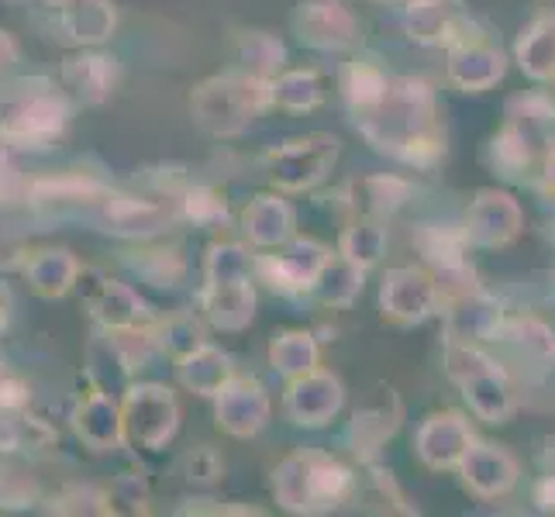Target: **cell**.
<instances>
[{"label":"cell","mask_w":555,"mask_h":517,"mask_svg":"<svg viewBox=\"0 0 555 517\" xmlns=\"http://www.w3.org/2000/svg\"><path fill=\"white\" fill-rule=\"evenodd\" d=\"M356 131L376 152L404 166L431 169L446 156L438 98L421 76H390L379 98L352 114Z\"/></svg>","instance_id":"obj_1"},{"label":"cell","mask_w":555,"mask_h":517,"mask_svg":"<svg viewBox=\"0 0 555 517\" xmlns=\"http://www.w3.org/2000/svg\"><path fill=\"white\" fill-rule=\"evenodd\" d=\"M273 493L291 514H332L356 493V476L328 452H294L276 466Z\"/></svg>","instance_id":"obj_2"},{"label":"cell","mask_w":555,"mask_h":517,"mask_svg":"<svg viewBox=\"0 0 555 517\" xmlns=\"http://www.w3.org/2000/svg\"><path fill=\"white\" fill-rule=\"evenodd\" d=\"M270 101V80L253 76L245 69L221 73L204 80L194 93H190V114L194 121L215 139H238L248 131Z\"/></svg>","instance_id":"obj_3"},{"label":"cell","mask_w":555,"mask_h":517,"mask_svg":"<svg viewBox=\"0 0 555 517\" xmlns=\"http://www.w3.org/2000/svg\"><path fill=\"white\" fill-rule=\"evenodd\" d=\"M446 373L466 397L469 411L487 425H507L518 411V390H514L511 373L496 359H490L480 345L449 341Z\"/></svg>","instance_id":"obj_4"},{"label":"cell","mask_w":555,"mask_h":517,"mask_svg":"<svg viewBox=\"0 0 555 517\" xmlns=\"http://www.w3.org/2000/svg\"><path fill=\"white\" fill-rule=\"evenodd\" d=\"M555 118V107L548 98H521L507 107V118L501 131L493 135L490 163L501 169L504 177L521 180L525 172L539 166L542 152L548 145V121Z\"/></svg>","instance_id":"obj_5"},{"label":"cell","mask_w":555,"mask_h":517,"mask_svg":"<svg viewBox=\"0 0 555 517\" xmlns=\"http://www.w3.org/2000/svg\"><path fill=\"white\" fill-rule=\"evenodd\" d=\"M69 125V101L55 87L38 83L0 107V142L8 148H49Z\"/></svg>","instance_id":"obj_6"},{"label":"cell","mask_w":555,"mask_h":517,"mask_svg":"<svg viewBox=\"0 0 555 517\" xmlns=\"http://www.w3.org/2000/svg\"><path fill=\"white\" fill-rule=\"evenodd\" d=\"M338 152L341 142L335 135H324V131L304 139H286L266 152V172L280 190L300 194V190H314L318 183L328 180V172L338 163Z\"/></svg>","instance_id":"obj_7"},{"label":"cell","mask_w":555,"mask_h":517,"mask_svg":"<svg viewBox=\"0 0 555 517\" xmlns=\"http://www.w3.org/2000/svg\"><path fill=\"white\" fill-rule=\"evenodd\" d=\"M121 421L128 442L159 452L173 442L180 428V404L163 383H139V387H128L121 400Z\"/></svg>","instance_id":"obj_8"},{"label":"cell","mask_w":555,"mask_h":517,"mask_svg":"<svg viewBox=\"0 0 555 517\" xmlns=\"http://www.w3.org/2000/svg\"><path fill=\"white\" fill-rule=\"evenodd\" d=\"M463 238L473 248H507L525 232V207L507 190L483 186L466 207L463 218Z\"/></svg>","instance_id":"obj_9"},{"label":"cell","mask_w":555,"mask_h":517,"mask_svg":"<svg viewBox=\"0 0 555 517\" xmlns=\"http://www.w3.org/2000/svg\"><path fill=\"white\" fill-rule=\"evenodd\" d=\"M442 311V286L428 266H397L383 273L379 314L393 324H421Z\"/></svg>","instance_id":"obj_10"},{"label":"cell","mask_w":555,"mask_h":517,"mask_svg":"<svg viewBox=\"0 0 555 517\" xmlns=\"http://www.w3.org/2000/svg\"><path fill=\"white\" fill-rule=\"evenodd\" d=\"M332 259V248L314 238H291L283 242L280 256L253 259V276H259L280 297H311V286L324 262Z\"/></svg>","instance_id":"obj_11"},{"label":"cell","mask_w":555,"mask_h":517,"mask_svg":"<svg viewBox=\"0 0 555 517\" xmlns=\"http://www.w3.org/2000/svg\"><path fill=\"white\" fill-rule=\"evenodd\" d=\"M294 31L304 46L318 52H356L362 46V25L341 0H300L294 11Z\"/></svg>","instance_id":"obj_12"},{"label":"cell","mask_w":555,"mask_h":517,"mask_svg":"<svg viewBox=\"0 0 555 517\" xmlns=\"http://www.w3.org/2000/svg\"><path fill=\"white\" fill-rule=\"evenodd\" d=\"M93 218L111 235L121 238H152L166 232L169 224L180 218L177 201H149V197H135V194H114L107 190L104 201L93 207Z\"/></svg>","instance_id":"obj_13"},{"label":"cell","mask_w":555,"mask_h":517,"mask_svg":"<svg viewBox=\"0 0 555 517\" xmlns=\"http://www.w3.org/2000/svg\"><path fill=\"white\" fill-rule=\"evenodd\" d=\"M446 52V76L463 93H487L507 76V52L480 31L463 35Z\"/></svg>","instance_id":"obj_14"},{"label":"cell","mask_w":555,"mask_h":517,"mask_svg":"<svg viewBox=\"0 0 555 517\" xmlns=\"http://www.w3.org/2000/svg\"><path fill=\"white\" fill-rule=\"evenodd\" d=\"M476 442V428L463 411H435L421 421L414 435V455L431 473H455L463 455Z\"/></svg>","instance_id":"obj_15"},{"label":"cell","mask_w":555,"mask_h":517,"mask_svg":"<svg viewBox=\"0 0 555 517\" xmlns=\"http://www.w3.org/2000/svg\"><path fill=\"white\" fill-rule=\"evenodd\" d=\"M341 404H346V387H341V379L335 373L321 366L304 376H294L286 383V393H283V411L300 428L332 425Z\"/></svg>","instance_id":"obj_16"},{"label":"cell","mask_w":555,"mask_h":517,"mask_svg":"<svg viewBox=\"0 0 555 517\" xmlns=\"http://www.w3.org/2000/svg\"><path fill=\"white\" fill-rule=\"evenodd\" d=\"M455 473L476 501H501V496H507L514 487H518L521 463L511 449L476 438L469 452L463 455V463L455 466Z\"/></svg>","instance_id":"obj_17"},{"label":"cell","mask_w":555,"mask_h":517,"mask_svg":"<svg viewBox=\"0 0 555 517\" xmlns=\"http://www.w3.org/2000/svg\"><path fill=\"white\" fill-rule=\"evenodd\" d=\"M270 393L256 376H232L224 387L215 393V414L218 428L228 431L232 438H253L266 428L270 421Z\"/></svg>","instance_id":"obj_18"},{"label":"cell","mask_w":555,"mask_h":517,"mask_svg":"<svg viewBox=\"0 0 555 517\" xmlns=\"http://www.w3.org/2000/svg\"><path fill=\"white\" fill-rule=\"evenodd\" d=\"M404 28L417 46L449 49L473 31V17L463 0H404Z\"/></svg>","instance_id":"obj_19"},{"label":"cell","mask_w":555,"mask_h":517,"mask_svg":"<svg viewBox=\"0 0 555 517\" xmlns=\"http://www.w3.org/2000/svg\"><path fill=\"white\" fill-rule=\"evenodd\" d=\"M446 314H449V341H469V345H480V341H493L501 335V324H504V311L501 303L493 297H487L483 290H463L449 297L446 303Z\"/></svg>","instance_id":"obj_20"},{"label":"cell","mask_w":555,"mask_h":517,"mask_svg":"<svg viewBox=\"0 0 555 517\" xmlns=\"http://www.w3.org/2000/svg\"><path fill=\"white\" fill-rule=\"evenodd\" d=\"M107 183L98 177H87V172H60V177H38L28 183L25 201L42 207V210H83V207H98L107 194Z\"/></svg>","instance_id":"obj_21"},{"label":"cell","mask_w":555,"mask_h":517,"mask_svg":"<svg viewBox=\"0 0 555 517\" xmlns=\"http://www.w3.org/2000/svg\"><path fill=\"white\" fill-rule=\"evenodd\" d=\"M90 280H93V286H87V303H90L93 321H98L104 332L135 328V324L152 321L149 303L131 290L128 283L104 280L101 273H90Z\"/></svg>","instance_id":"obj_22"},{"label":"cell","mask_w":555,"mask_h":517,"mask_svg":"<svg viewBox=\"0 0 555 517\" xmlns=\"http://www.w3.org/2000/svg\"><path fill=\"white\" fill-rule=\"evenodd\" d=\"M73 428L80 435V442L93 452H114L125 442V421L121 404L107 390H93L83 397L73 411Z\"/></svg>","instance_id":"obj_23"},{"label":"cell","mask_w":555,"mask_h":517,"mask_svg":"<svg viewBox=\"0 0 555 517\" xmlns=\"http://www.w3.org/2000/svg\"><path fill=\"white\" fill-rule=\"evenodd\" d=\"M63 87L73 90V98L80 104H104L111 101L114 87H118V63L101 52H76L63 60Z\"/></svg>","instance_id":"obj_24"},{"label":"cell","mask_w":555,"mask_h":517,"mask_svg":"<svg viewBox=\"0 0 555 517\" xmlns=\"http://www.w3.org/2000/svg\"><path fill=\"white\" fill-rule=\"evenodd\" d=\"M60 28L73 46H101L118 28V11L111 0H55Z\"/></svg>","instance_id":"obj_25"},{"label":"cell","mask_w":555,"mask_h":517,"mask_svg":"<svg viewBox=\"0 0 555 517\" xmlns=\"http://www.w3.org/2000/svg\"><path fill=\"white\" fill-rule=\"evenodd\" d=\"M204 318L221 332H242L256 318V290L253 280L242 283H204L201 294Z\"/></svg>","instance_id":"obj_26"},{"label":"cell","mask_w":555,"mask_h":517,"mask_svg":"<svg viewBox=\"0 0 555 517\" xmlns=\"http://www.w3.org/2000/svg\"><path fill=\"white\" fill-rule=\"evenodd\" d=\"M514 63L531 83H545L555 73V8L534 14L521 28L514 42Z\"/></svg>","instance_id":"obj_27"},{"label":"cell","mask_w":555,"mask_h":517,"mask_svg":"<svg viewBox=\"0 0 555 517\" xmlns=\"http://www.w3.org/2000/svg\"><path fill=\"white\" fill-rule=\"evenodd\" d=\"M242 232L245 238L259 248H280L291 242L297 232V215L294 207L276 194H262L245 207L242 215Z\"/></svg>","instance_id":"obj_28"},{"label":"cell","mask_w":555,"mask_h":517,"mask_svg":"<svg viewBox=\"0 0 555 517\" xmlns=\"http://www.w3.org/2000/svg\"><path fill=\"white\" fill-rule=\"evenodd\" d=\"M411 183L400 177H359L346 186V207L352 210V218H370V221H387L393 210L408 201Z\"/></svg>","instance_id":"obj_29"},{"label":"cell","mask_w":555,"mask_h":517,"mask_svg":"<svg viewBox=\"0 0 555 517\" xmlns=\"http://www.w3.org/2000/svg\"><path fill=\"white\" fill-rule=\"evenodd\" d=\"M22 273L28 280V286L46 300H60L66 297L73 286H76V276H80V262L73 259V253L66 248H42V253H35L25 259Z\"/></svg>","instance_id":"obj_30"},{"label":"cell","mask_w":555,"mask_h":517,"mask_svg":"<svg viewBox=\"0 0 555 517\" xmlns=\"http://www.w3.org/2000/svg\"><path fill=\"white\" fill-rule=\"evenodd\" d=\"M180 383L197 397H215L228 379L235 376V366L232 359H228L221 349H215V345H201L197 352H190L180 359Z\"/></svg>","instance_id":"obj_31"},{"label":"cell","mask_w":555,"mask_h":517,"mask_svg":"<svg viewBox=\"0 0 555 517\" xmlns=\"http://www.w3.org/2000/svg\"><path fill=\"white\" fill-rule=\"evenodd\" d=\"M362 286H366V270H359L356 262L341 256H332L324 262V270L318 273L311 297H318L324 308L338 311V308H352L356 297L362 294Z\"/></svg>","instance_id":"obj_32"},{"label":"cell","mask_w":555,"mask_h":517,"mask_svg":"<svg viewBox=\"0 0 555 517\" xmlns=\"http://www.w3.org/2000/svg\"><path fill=\"white\" fill-rule=\"evenodd\" d=\"M496 338L511 341L528 362H534V366H555V332L542 318H534V314L504 318Z\"/></svg>","instance_id":"obj_33"},{"label":"cell","mask_w":555,"mask_h":517,"mask_svg":"<svg viewBox=\"0 0 555 517\" xmlns=\"http://www.w3.org/2000/svg\"><path fill=\"white\" fill-rule=\"evenodd\" d=\"M338 256L356 262L359 270H366V273L373 266H379V259L387 256V228H383V221L356 218L338 238Z\"/></svg>","instance_id":"obj_34"},{"label":"cell","mask_w":555,"mask_h":517,"mask_svg":"<svg viewBox=\"0 0 555 517\" xmlns=\"http://www.w3.org/2000/svg\"><path fill=\"white\" fill-rule=\"evenodd\" d=\"M270 366L286 379L318 370V341H314V335L311 332H283L280 338H273Z\"/></svg>","instance_id":"obj_35"},{"label":"cell","mask_w":555,"mask_h":517,"mask_svg":"<svg viewBox=\"0 0 555 517\" xmlns=\"http://www.w3.org/2000/svg\"><path fill=\"white\" fill-rule=\"evenodd\" d=\"M238 63L245 73L262 76V80H273L276 73H283L286 49L270 31H242L238 35Z\"/></svg>","instance_id":"obj_36"},{"label":"cell","mask_w":555,"mask_h":517,"mask_svg":"<svg viewBox=\"0 0 555 517\" xmlns=\"http://www.w3.org/2000/svg\"><path fill=\"white\" fill-rule=\"evenodd\" d=\"M397 421H400L397 404H393V411H387V404H376V408H366V411H356L352 428H349V442L356 445V452H359L362 458H370V455L379 452L383 442H390V438H393Z\"/></svg>","instance_id":"obj_37"},{"label":"cell","mask_w":555,"mask_h":517,"mask_svg":"<svg viewBox=\"0 0 555 517\" xmlns=\"http://www.w3.org/2000/svg\"><path fill=\"white\" fill-rule=\"evenodd\" d=\"M270 101L283 111H314L321 104V80L314 69L276 73L270 80Z\"/></svg>","instance_id":"obj_38"},{"label":"cell","mask_w":555,"mask_h":517,"mask_svg":"<svg viewBox=\"0 0 555 517\" xmlns=\"http://www.w3.org/2000/svg\"><path fill=\"white\" fill-rule=\"evenodd\" d=\"M387 80H390V73L376 60H352L341 69V93H346L349 111L356 114L362 107H370L383 93V87H387Z\"/></svg>","instance_id":"obj_39"},{"label":"cell","mask_w":555,"mask_h":517,"mask_svg":"<svg viewBox=\"0 0 555 517\" xmlns=\"http://www.w3.org/2000/svg\"><path fill=\"white\" fill-rule=\"evenodd\" d=\"M207 283H242L253 280V256L242 242H215L204 259Z\"/></svg>","instance_id":"obj_40"},{"label":"cell","mask_w":555,"mask_h":517,"mask_svg":"<svg viewBox=\"0 0 555 517\" xmlns=\"http://www.w3.org/2000/svg\"><path fill=\"white\" fill-rule=\"evenodd\" d=\"M152 332H156L159 349L166 356H173L177 362L190 352H197L201 345H207V332H204L201 318H194V314H173V318L159 321Z\"/></svg>","instance_id":"obj_41"},{"label":"cell","mask_w":555,"mask_h":517,"mask_svg":"<svg viewBox=\"0 0 555 517\" xmlns=\"http://www.w3.org/2000/svg\"><path fill=\"white\" fill-rule=\"evenodd\" d=\"M177 207H180V218L194 221L201 228H218L228 221V204L215 186H201V183L183 186L177 197Z\"/></svg>","instance_id":"obj_42"},{"label":"cell","mask_w":555,"mask_h":517,"mask_svg":"<svg viewBox=\"0 0 555 517\" xmlns=\"http://www.w3.org/2000/svg\"><path fill=\"white\" fill-rule=\"evenodd\" d=\"M139 259H128V266L152 286H177L186 273L183 256L177 248H156V253H135Z\"/></svg>","instance_id":"obj_43"},{"label":"cell","mask_w":555,"mask_h":517,"mask_svg":"<svg viewBox=\"0 0 555 517\" xmlns=\"http://www.w3.org/2000/svg\"><path fill=\"white\" fill-rule=\"evenodd\" d=\"M49 514H111V501H107V490H98L93 483H69L60 493L52 496L46 504Z\"/></svg>","instance_id":"obj_44"},{"label":"cell","mask_w":555,"mask_h":517,"mask_svg":"<svg viewBox=\"0 0 555 517\" xmlns=\"http://www.w3.org/2000/svg\"><path fill=\"white\" fill-rule=\"evenodd\" d=\"M38 501L35 476L14 463H0V507H28Z\"/></svg>","instance_id":"obj_45"},{"label":"cell","mask_w":555,"mask_h":517,"mask_svg":"<svg viewBox=\"0 0 555 517\" xmlns=\"http://www.w3.org/2000/svg\"><path fill=\"white\" fill-rule=\"evenodd\" d=\"M107 501H111V514H149V487L142 476L135 473H121L114 476V483L107 490Z\"/></svg>","instance_id":"obj_46"},{"label":"cell","mask_w":555,"mask_h":517,"mask_svg":"<svg viewBox=\"0 0 555 517\" xmlns=\"http://www.w3.org/2000/svg\"><path fill=\"white\" fill-rule=\"evenodd\" d=\"M183 473L190 483H218L224 473V463L210 445H197L183 455Z\"/></svg>","instance_id":"obj_47"},{"label":"cell","mask_w":555,"mask_h":517,"mask_svg":"<svg viewBox=\"0 0 555 517\" xmlns=\"http://www.w3.org/2000/svg\"><path fill=\"white\" fill-rule=\"evenodd\" d=\"M25 190H28V180L22 177V172H17V166L8 156V145L0 142V207L22 201Z\"/></svg>","instance_id":"obj_48"},{"label":"cell","mask_w":555,"mask_h":517,"mask_svg":"<svg viewBox=\"0 0 555 517\" xmlns=\"http://www.w3.org/2000/svg\"><path fill=\"white\" fill-rule=\"evenodd\" d=\"M25 259L28 253H25L22 235L0 221V270H17V266H25Z\"/></svg>","instance_id":"obj_49"},{"label":"cell","mask_w":555,"mask_h":517,"mask_svg":"<svg viewBox=\"0 0 555 517\" xmlns=\"http://www.w3.org/2000/svg\"><path fill=\"white\" fill-rule=\"evenodd\" d=\"M534 186H539V194L545 201L555 204V139H548L542 159H539V180H534Z\"/></svg>","instance_id":"obj_50"},{"label":"cell","mask_w":555,"mask_h":517,"mask_svg":"<svg viewBox=\"0 0 555 517\" xmlns=\"http://www.w3.org/2000/svg\"><path fill=\"white\" fill-rule=\"evenodd\" d=\"M534 507L542 514H555V476H542L534 483Z\"/></svg>","instance_id":"obj_51"},{"label":"cell","mask_w":555,"mask_h":517,"mask_svg":"<svg viewBox=\"0 0 555 517\" xmlns=\"http://www.w3.org/2000/svg\"><path fill=\"white\" fill-rule=\"evenodd\" d=\"M17 60H22V49H17L14 38L4 28H0V76H4L8 69H14Z\"/></svg>","instance_id":"obj_52"},{"label":"cell","mask_w":555,"mask_h":517,"mask_svg":"<svg viewBox=\"0 0 555 517\" xmlns=\"http://www.w3.org/2000/svg\"><path fill=\"white\" fill-rule=\"evenodd\" d=\"M542 87H545V98H548V101H552V107H555V73L548 76V80H545Z\"/></svg>","instance_id":"obj_53"}]
</instances>
